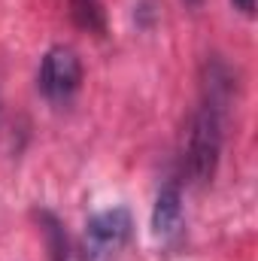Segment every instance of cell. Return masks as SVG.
Instances as JSON below:
<instances>
[{"instance_id": "3957f363", "label": "cell", "mask_w": 258, "mask_h": 261, "mask_svg": "<svg viewBox=\"0 0 258 261\" xmlns=\"http://www.w3.org/2000/svg\"><path fill=\"white\" fill-rule=\"evenodd\" d=\"M131 237V216L125 206H110L100 210L88 219L85 225V243H88V258L104 261L116 255Z\"/></svg>"}, {"instance_id": "277c9868", "label": "cell", "mask_w": 258, "mask_h": 261, "mask_svg": "<svg viewBox=\"0 0 258 261\" xmlns=\"http://www.w3.org/2000/svg\"><path fill=\"white\" fill-rule=\"evenodd\" d=\"M183 228V195L176 182H167L152 206V234L158 240H173Z\"/></svg>"}, {"instance_id": "6da1fadb", "label": "cell", "mask_w": 258, "mask_h": 261, "mask_svg": "<svg viewBox=\"0 0 258 261\" xmlns=\"http://www.w3.org/2000/svg\"><path fill=\"white\" fill-rule=\"evenodd\" d=\"M228 100H231V76L222 64L213 61V64H207L203 94L189 119L186 143H183V164H186V173L194 186H207L216 176Z\"/></svg>"}, {"instance_id": "5b68a950", "label": "cell", "mask_w": 258, "mask_h": 261, "mask_svg": "<svg viewBox=\"0 0 258 261\" xmlns=\"http://www.w3.org/2000/svg\"><path fill=\"white\" fill-rule=\"evenodd\" d=\"M40 225L46 234V246H49V261H85L76 240L67 234V228L52 216V213H40Z\"/></svg>"}, {"instance_id": "7a4b0ae2", "label": "cell", "mask_w": 258, "mask_h": 261, "mask_svg": "<svg viewBox=\"0 0 258 261\" xmlns=\"http://www.w3.org/2000/svg\"><path fill=\"white\" fill-rule=\"evenodd\" d=\"M82 82V64L76 58L73 49L67 46H55L43 55L40 64V91L46 94V100L52 103H67Z\"/></svg>"}, {"instance_id": "8992f818", "label": "cell", "mask_w": 258, "mask_h": 261, "mask_svg": "<svg viewBox=\"0 0 258 261\" xmlns=\"http://www.w3.org/2000/svg\"><path fill=\"white\" fill-rule=\"evenodd\" d=\"M240 12H246V15H252V9H255V0H231Z\"/></svg>"}]
</instances>
